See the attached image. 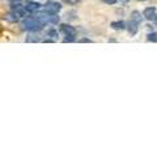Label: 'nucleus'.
<instances>
[{
  "label": "nucleus",
  "mask_w": 157,
  "mask_h": 157,
  "mask_svg": "<svg viewBox=\"0 0 157 157\" xmlns=\"http://www.w3.org/2000/svg\"><path fill=\"white\" fill-rule=\"evenodd\" d=\"M147 41L148 42H157V33L156 32H152L147 34Z\"/></svg>",
  "instance_id": "9b49d317"
},
{
  "label": "nucleus",
  "mask_w": 157,
  "mask_h": 157,
  "mask_svg": "<svg viewBox=\"0 0 157 157\" xmlns=\"http://www.w3.org/2000/svg\"><path fill=\"white\" fill-rule=\"evenodd\" d=\"M102 2H104L105 4H109V6H113V4H115L118 0H102Z\"/></svg>",
  "instance_id": "4468645a"
},
{
  "label": "nucleus",
  "mask_w": 157,
  "mask_h": 157,
  "mask_svg": "<svg viewBox=\"0 0 157 157\" xmlns=\"http://www.w3.org/2000/svg\"><path fill=\"white\" fill-rule=\"evenodd\" d=\"M123 2H128V0H123Z\"/></svg>",
  "instance_id": "f3484780"
},
{
  "label": "nucleus",
  "mask_w": 157,
  "mask_h": 157,
  "mask_svg": "<svg viewBox=\"0 0 157 157\" xmlns=\"http://www.w3.org/2000/svg\"><path fill=\"white\" fill-rule=\"evenodd\" d=\"M46 37H51L52 39H56L58 38V30L56 29H54V28L48 29V30L46 32Z\"/></svg>",
  "instance_id": "9d476101"
},
{
  "label": "nucleus",
  "mask_w": 157,
  "mask_h": 157,
  "mask_svg": "<svg viewBox=\"0 0 157 157\" xmlns=\"http://www.w3.org/2000/svg\"><path fill=\"white\" fill-rule=\"evenodd\" d=\"M81 0H63V3L68 4V6H76V4H78Z\"/></svg>",
  "instance_id": "f8f14e48"
},
{
  "label": "nucleus",
  "mask_w": 157,
  "mask_h": 157,
  "mask_svg": "<svg viewBox=\"0 0 157 157\" xmlns=\"http://www.w3.org/2000/svg\"><path fill=\"white\" fill-rule=\"evenodd\" d=\"M60 28V32L64 34V36H73V37H76L77 36V32H76V29L73 28L72 25H70V24H60L59 25Z\"/></svg>",
  "instance_id": "7ed1b4c3"
},
{
  "label": "nucleus",
  "mask_w": 157,
  "mask_h": 157,
  "mask_svg": "<svg viewBox=\"0 0 157 157\" xmlns=\"http://www.w3.org/2000/svg\"><path fill=\"white\" fill-rule=\"evenodd\" d=\"M153 22H155V25H156V26H157V16H156V17H155V20H153Z\"/></svg>",
  "instance_id": "dca6fc26"
},
{
  "label": "nucleus",
  "mask_w": 157,
  "mask_h": 157,
  "mask_svg": "<svg viewBox=\"0 0 157 157\" xmlns=\"http://www.w3.org/2000/svg\"><path fill=\"white\" fill-rule=\"evenodd\" d=\"M139 26H140V24H137L136 21H134V20H128V22L126 24V29H127V32H128V34L131 37H134L136 36V33L137 30H139Z\"/></svg>",
  "instance_id": "20e7f679"
},
{
  "label": "nucleus",
  "mask_w": 157,
  "mask_h": 157,
  "mask_svg": "<svg viewBox=\"0 0 157 157\" xmlns=\"http://www.w3.org/2000/svg\"><path fill=\"white\" fill-rule=\"evenodd\" d=\"M39 32H30V34L26 37V42H39L42 41L41 38H39V34H37Z\"/></svg>",
  "instance_id": "1a4fd4ad"
},
{
  "label": "nucleus",
  "mask_w": 157,
  "mask_h": 157,
  "mask_svg": "<svg viewBox=\"0 0 157 157\" xmlns=\"http://www.w3.org/2000/svg\"><path fill=\"white\" fill-rule=\"evenodd\" d=\"M45 28V24H43L41 20H39L34 13H30V16H25L22 17L21 21V29L26 32H41Z\"/></svg>",
  "instance_id": "f257e3e1"
},
{
  "label": "nucleus",
  "mask_w": 157,
  "mask_h": 157,
  "mask_svg": "<svg viewBox=\"0 0 157 157\" xmlns=\"http://www.w3.org/2000/svg\"><path fill=\"white\" fill-rule=\"evenodd\" d=\"M3 18L4 20H6V21L7 22H11V24H14V22H17L18 21V16H17V14L16 13H14V12H8V13H6V14H4V16H3Z\"/></svg>",
  "instance_id": "0eeeda50"
},
{
  "label": "nucleus",
  "mask_w": 157,
  "mask_h": 157,
  "mask_svg": "<svg viewBox=\"0 0 157 157\" xmlns=\"http://www.w3.org/2000/svg\"><path fill=\"white\" fill-rule=\"evenodd\" d=\"M24 7H25V9H26L28 13H36V12H38V11H41L42 4L38 3V2H28Z\"/></svg>",
  "instance_id": "39448f33"
},
{
  "label": "nucleus",
  "mask_w": 157,
  "mask_h": 157,
  "mask_svg": "<svg viewBox=\"0 0 157 157\" xmlns=\"http://www.w3.org/2000/svg\"><path fill=\"white\" fill-rule=\"evenodd\" d=\"M42 8H43L45 12L58 14L59 12H60L62 6H60V3H58V2H47L45 6H42Z\"/></svg>",
  "instance_id": "f03ea898"
},
{
  "label": "nucleus",
  "mask_w": 157,
  "mask_h": 157,
  "mask_svg": "<svg viewBox=\"0 0 157 157\" xmlns=\"http://www.w3.org/2000/svg\"><path fill=\"white\" fill-rule=\"evenodd\" d=\"M66 38L64 39H63V42H64V43H67V42H75V37H73V36H64Z\"/></svg>",
  "instance_id": "ddd939ff"
},
{
  "label": "nucleus",
  "mask_w": 157,
  "mask_h": 157,
  "mask_svg": "<svg viewBox=\"0 0 157 157\" xmlns=\"http://www.w3.org/2000/svg\"><path fill=\"white\" fill-rule=\"evenodd\" d=\"M111 29H114V30H124L126 29V22L122 21V20H119V21H113L110 24Z\"/></svg>",
  "instance_id": "6e6552de"
},
{
  "label": "nucleus",
  "mask_w": 157,
  "mask_h": 157,
  "mask_svg": "<svg viewBox=\"0 0 157 157\" xmlns=\"http://www.w3.org/2000/svg\"><path fill=\"white\" fill-rule=\"evenodd\" d=\"M78 42H80V43H92V39H89V38H82Z\"/></svg>",
  "instance_id": "2eb2a0df"
},
{
  "label": "nucleus",
  "mask_w": 157,
  "mask_h": 157,
  "mask_svg": "<svg viewBox=\"0 0 157 157\" xmlns=\"http://www.w3.org/2000/svg\"><path fill=\"white\" fill-rule=\"evenodd\" d=\"M156 16H157V13H156L155 7H147L143 11V17L145 20H148V21H153Z\"/></svg>",
  "instance_id": "423d86ee"
}]
</instances>
